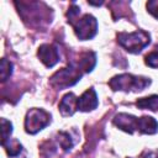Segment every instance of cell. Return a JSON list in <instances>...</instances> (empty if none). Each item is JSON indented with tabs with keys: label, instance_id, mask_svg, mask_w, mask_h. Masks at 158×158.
I'll use <instances>...</instances> for the list:
<instances>
[{
	"label": "cell",
	"instance_id": "6da1fadb",
	"mask_svg": "<svg viewBox=\"0 0 158 158\" xmlns=\"http://www.w3.org/2000/svg\"><path fill=\"white\" fill-rule=\"evenodd\" d=\"M151 84V79L146 77H136L132 74H118L110 79L109 85L114 91H141Z\"/></svg>",
	"mask_w": 158,
	"mask_h": 158
},
{
	"label": "cell",
	"instance_id": "7a4b0ae2",
	"mask_svg": "<svg viewBox=\"0 0 158 158\" xmlns=\"http://www.w3.org/2000/svg\"><path fill=\"white\" fill-rule=\"evenodd\" d=\"M117 42L121 47H123L128 53H139L151 43V36L143 30H138L135 32H120L117 33Z\"/></svg>",
	"mask_w": 158,
	"mask_h": 158
},
{
	"label": "cell",
	"instance_id": "3957f363",
	"mask_svg": "<svg viewBox=\"0 0 158 158\" xmlns=\"http://www.w3.org/2000/svg\"><path fill=\"white\" fill-rule=\"evenodd\" d=\"M83 74L84 73L80 70V68L77 64L70 63L69 67L63 68V69H59L58 72H56L51 77L49 83L54 88L62 90V89H65V88H69V86L77 84L80 80V78H81Z\"/></svg>",
	"mask_w": 158,
	"mask_h": 158
},
{
	"label": "cell",
	"instance_id": "277c9868",
	"mask_svg": "<svg viewBox=\"0 0 158 158\" xmlns=\"http://www.w3.org/2000/svg\"><path fill=\"white\" fill-rule=\"evenodd\" d=\"M51 122V114L43 109H31L25 117V131L30 135H35L43 130Z\"/></svg>",
	"mask_w": 158,
	"mask_h": 158
},
{
	"label": "cell",
	"instance_id": "5b68a950",
	"mask_svg": "<svg viewBox=\"0 0 158 158\" xmlns=\"http://www.w3.org/2000/svg\"><path fill=\"white\" fill-rule=\"evenodd\" d=\"M72 26L74 28L77 37L80 41L91 40L98 32V21L90 14H85L81 19L77 20Z\"/></svg>",
	"mask_w": 158,
	"mask_h": 158
},
{
	"label": "cell",
	"instance_id": "8992f818",
	"mask_svg": "<svg viewBox=\"0 0 158 158\" xmlns=\"http://www.w3.org/2000/svg\"><path fill=\"white\" fill-rule=\"evenodd\" d=\"M37 56H38L40 60L47 68H52L59 62V51H58L57 46H54L52 43L41 44L38 47Z\"/></svg>",
	"mask_w": 158,
	"mask_h": 158
},
{
	"label": "cell",
	"instance_id": "52a82bcc",
	"mask_svg": "<svg viewBox=\"0 0 158 158\" xmlns=\"http://www.w3.org/2000/svg\"><path fill=\"white\" fill-rule=\"evenodd\" d=\"M98 104H99V100H98L96 91L93 88H90V89L85 90L77 99V110L83 111V112H88V111L96 109Z\"/></svg>",
	"mask_w": 158,
	"mask_h": 158
},
{
	"label": "cell",
	"instance_id": "ba28073f",
	"mask_svg": "<svg viewBox=\"0 0 158 158\" xmlns=\"http://www.w3.org/2000/svg\"><path fill=\"white\" fill-rule=\"evenodd\" d=\"M137 122L138 117L126 112H120L114 117V125L130 135H132L137 130Z\"/></svg>",
	"mask_w": 158,
	"mask_h": 158
},
{
	"label": "cell",
	"instance_id": "9c48e42d",
	"mask_svg": "<svg viewBox=\"0 0 158 158\" xmlns=\"http://www.w3.org/2000/svg\"><path fill=\"white\" fill-rule=\"evenodd\" d=\"M77 96L73 93L65 94L59 102V111L63 116H72L77 111Z\"/></svg>",
	"mask_w": 158,
	"mask_h": 158
},
{
	"label": "cell",
	"instance_id": "30bf717a",
	"mask_svg": "<svg viewBox=\"0 0 158 158\" xmlns=\"http://www.w3.org/2000/svg\"><path fill=\"white\" fill-rule=\"evenodd\" d=\"M137 131L144 135H154L158 132V122L152 116H142L138 118Z\"/></svg>",
	"mask_w": 158,
	"mask_h": 158
},
{
	"label": "cell",
	"instance_id": "8fae6325",
	"mask_svg": "<svg viewBox=\"0 0 158 158\" xmlns=\"http://www.w3.org/2000/svg\"><path fill=\"white\" fill-rule=\"evenodd\" d=\"M96 64V54L94 52H85L80 56V59L78 62V67L83 73H90L93 68Z\"/></svg>",
	"mask_w": 158,
	"mask_h": 158
},
{
	"label": "cell",
	"instance_id": "7c38bea8",
	"mask_svg": "<svg viewBox=\"0 0 158 158\" xmlns=\"http://www.w3.org/2000/svg\"><path fill=\"white\" fill-rule=\"evenodd\" d=\"M136 106L142 110H151L157 111L158 110V95H151L147 98H141L136 101Z\"/></svg>",
	"mask_w": 158,
	"mask_h": 158
},
{
	"label": "cell",
	"instance_id": "4fadbf2b",
	"mask_svg": "<svg viewBox=\"0 0 158 158\" xmlns=\"http://www.w3.org/2000/svg\"><path fill=\"white\" fill-rule=\"evenodd\" d=\"M57 139H58V143H59V146L63 148L64 152L70 151L72 147H73V144H74V143H73V139H72V137H70V135H69L68 132H64V131L58 132Z\"/></svg>",
	"mask_w": 158,
	"mask_h": 158
},
{
	"label": "cell",
	"instance_id": "5bb4252c",
	"mask_svg": "<svg viewBox=\"0 0 158 158\" xmlns=\"http://www.w3.org/2000/svg\"><path fill=\"white\" fill-rule=\"evenodd\" d=\"M2 147L6 149V152H7V154L10 157H16L22 151V146L17 139H14V141L9 139L7 142L2 143Z\"/></svg>",
	"mask_w": 158,
	"mask_h": 158
},
{
	"label": "cell",
	"instance_id": "9a60e30c",
	"mask_svg": "<svg viewBox=\"0 0 158 158\" xmlns=\"http://www.w3.org/2000/svg\"><path fill=\"white\" fill-rule=\"evenodd\" d=\"M144 63L151 68H158V46H156L144 57Z\"/></svg>",
	"mask_w": 158,
	"mask_h": 158
},
{
	"label": "cell",
	"instance_id": "2e32d148",
	"mask_svg": "<svg viewBox=\"0 0 158 158\" xmlns=\"http://www.w3.org/2000/svg\"><path fill=\"white\" fill-rule=\"evenodd\" d=\"M0 73H1V81H6L10 78V75L12 74V64H11V62H9L7 59L2 58L1 59Z\"/></svg>",
	"mask_w": 158,
	"mask_h": 158
},
{
	"label": "cell",
	"instance_id": "e0dca14e",
	"mask_svg": "<svg viewBox=\"0 0 158 158\" xmlns=\"http://www.w3.org/2000/svg\"><path fill=\"white\" fill-rule=\"evenodd\" d=\"M1 133H2V143L7 142L12 133V123L6 118H1Z\"/></svg>",
	"mask_w": 158,
	"mask_h": 158
},
{
	"label": "cell",
	"instance_id": "ac0fdd59",
	"mask_svg": "<svg viewBox=\"0 0 158 158\" xmlns=\"http://www.w3.org/2000/svg\"><path fill=\"white\" fill-rule=\"evenodd\" d=\"M146 7H147V11L153 15L156 19H158V0H151L146 4Z\"/></svg>",
	"mask_w": 158,
	"mask_h": 158
},
{
	"label": "cell",
	"instance_id": "d6986e66",
	"mask_svg": "<svg viewBox=\"0 0 158 158\" xmlns=\"http://www.w3.org/2000/svg\"><path fill=\"white\" fill-rule=\"evenodd\" d=\"M143 158H158V152H147Z\"/></svg>",
	"mask_w": 158,
	"mask_h": 158
}]
</instances>
